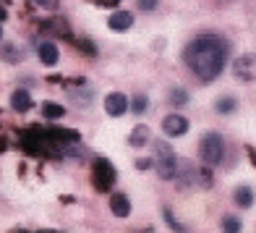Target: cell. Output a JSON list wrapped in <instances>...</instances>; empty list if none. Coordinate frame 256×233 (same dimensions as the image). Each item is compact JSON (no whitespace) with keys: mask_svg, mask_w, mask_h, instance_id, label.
<instances>
[{"mask_svg":"<svg viewBox=\"0 0 256 233\" xmlns=\"http://www.w3.org/2000/svg\"><path fill=\"white\" fill-rule=\"evenodd\" d=\"M183 61L202 81H214L228 63V42L214 37V34H202L194 42L186 45Z\"/></svg>","mask_w":256,"mask_h":233,"instance_id":"1","label":"cell"},{"mask_svg":"<svg viewBox=\"0 0 256 233\" xmlns=\"http://www.w3.org/2000/svg\"><path fill=\"white\" fill-rule=\"evenodd\" d=\"M154 168L160 173L162 181H172L178 176V157H176V149H172L165 139H160V142H154Z\"/></svg>","mask_w":256,"mask_h":233,"instance_id":"2","label":"cell"},{"mask_svg":"<svg viewBox=\"0 0 256 233\" xmlns=\"http://www.w3.org/2000/svg\"><path fill=\"white\" fill-rule=\"evenodd\" d=\"M199 155L204 160V165H220L222 157H225V139H222V134H217V131L202 134Z\"/></svg>","mask_w":256,"mask_h":233,"instance_id":"3","label":"cell"},{"mask_svg":"<svg viewBox=\"0 0 256 233\" xmlns=\"http://www.w3.org/2000/svg\"><path fill=\"white\" fill-rule=\"evenodd\" d=\"M115 178H118V173L110 165V160H97L94 162V186L100 191H108L115 183Z\"/></svg>","mask_w":256,"mask_h":233,"instance_id":"4","label":"cell"},{"mask_svg":"<svg viewBox=\"0 0 256 233\" xmlns=\"http://www.w3.org/2000/svg\"><path fill=\"white\" fill-rule=\"evenodd\" d=\"M128 110V97L123 92H110L108 97H104V113L112 115V118H120V115Z\"/></svg>","mask_w":256,"mask_h":233,"instance_id":"5","label":"cell"},{"mask_svg":"<svg viewBox=\"0 0 256 233\" xmlns=\"http://www.w3.org/2000/svg\"><path fill=\"white\" fill-rule=\"evenodd\" d=\"M232 71H236V76L243 79V81L256 79V55H240V58H236Z\"/></svg>","mask_w":256,"mask_h":233,"instance_id":"6","label":"cell"},{"mask_svg":"<svg viewBox=\"0 0 256 233\" xmlns=\"http://www.w3.org/2000/svg\"><path fill=\"white\" fill-rule=\"evenodd\" d=\"M162 131H165L168 136H183L186 131H188V121L178 113L165 115V118H162Z\"/></svg>","mask_w":256,"mask_h":233,"instance_id":"7","label":"cell"},{"mask_svg":"<svg viewBox=\"0 0 256 233\" xmlns=\"http://www.w3.org/2000/svg\"><path fill=\"white\" fill-rule=\"evenodd\" d=\"M108 27L112 32H126L134 27V14H128V11H115V14H110L108 19Z\"/></svg>","mask_w":256,"mask_h":233,"instance_id":"8","label":"cell"},{"mask_svg":"<svg viewBox=\"0 0 256 233\" xmlns=\"http://www.w3.org/2000/svg\"><path fill=\"white\" fill-rule=\"evenodd\" d=\"M110 209L115 217H128L131 215V199L126 194H112L110 196Z\"/></svg>","mask_w":256,"mask_h":233,"instance_id":"9","label":"cell"},{"mask_svg":"<svg viewBox=\"0 0 256 233\" xmlns=\"http://www.w3.org/2000/svg\"><path fill=\"white\" fill-rule=\"evenodd\" d=\"M149 139H152L149 126L138 123V126H134V131L128 134V144H131V147H144V144H149Z\"/></svg>","mask_w":256,"mask_h":233,"instance_id":"10","label":"cell"},{"mask_svg":"<svg viewBox=\"0 0 256 233\" xmlns=\"http://www.w3.org/2000/svg\"><path fill=\"white\" fill-rule=\"evenodd\" d=\"M32 95L26 89H16L14 95H10V108L14 110H18V113H26V110H32Z\"/></svg>","mask_w":256,"mask_h":233,"instance_id":"11","label":"cell"},{"mask_svg":"<svg viewBox=\"0 0 256 233\" xmlns=\"http://www.w3.org/2000/svg\"><path fill=\"white\" fill-rule=\"evenodd\" d=\"M37 53H40V61L44 66H55L58 58H60V53H58V48H55V42H40Z\"/></svg>","mask_w":256,"mask_h":233,"instance_id":"12","label":"cell"},{"mask_svg":"<svg viewBox=\"0 0 256 233\" xmlns=\"http://www.w3.org/2000/svg\"><path fill=\"white\" fill-rule=\"evenodd\" d=\"M254 199H256V194H254L251 186H238V189L232 191V202L238 207H254Z\"/></svg>","mask_w":256,"mask_h":233,"instance_id":"13","label":"cell"},{"mask_svg":"<svg viewBox=\"0 0 256 233\" xmlns=\"http://www.w3.org/2000/svg\"><path fill=\"white\" fill-rule=\"evenodd\" d=\"M42 115H44V118H50V121H58V118H63V115H66V108H63V105H55V102H44L42 105Z\"/></svg>","mask_w":256,"mask_h":233,"instance_id":"14","label":"cell"},{"mask_svg":"<svg viewBox=\"0 0 256 233\" xmlns=\"http://www.w3.org/2000/svg\"><path fill=\"white\" fill-rule=\"evenodd\" d=\"M238 108V102H236V97H220L217 102H214V110L217 113H222V115H228V113H232Z\"/></svg>","mask_w":256,"mask_h":233,"instance_id":"15","label":"cell"},{"mask_svg":"<svg viewBox=\"0 0 256 233\" xmlns=\"http://www.w3.org/2000/svg\"><path fill=\"white\" fill-rule=\"evenodd\" d=\"M146 108H149V100H146V95H136V97H134V102H131V110H134V115H144V113H146Z\"/></svg>","mask_w":256,"mask_h":233,"instance_id":"16","label":"cell"},{"mask_svg":"<svg viewBox=\"0 0 256 233\" xmlns=\"http://www.w3.org/2000/svg\"><path fill=\"white\" fill-rule=\"evenodd\" d=\"M222 228H225V233H238L240 230V220L236 215H225L222 217Z\"/></svg>","mask_w":256,"mask_h":233,"instance_id":"17","label":"cell"},{"mask_svg":"<svg viewBox=\"0 0 256 233\" xmlns=\"http://www.w3.org/2000/svg\"><path fill=\"white\" fill-rule=\"evenodd\" d=\"M170 102H172V105H178V108H180V105H186V102H188V92H186V89H180V87H176V89L170 92Z\"/></svg>","mask_w":256,"mask_h":233,"instance_id":"18","label":"cell"},{"mask_svg":"<svg viewBox=\"0 0 256 233\" xmlns=\"http://www.w3.org/2000/svg\"><path fill=\"white\" fill-rule=\"evenodd\" d=\"M162 215H165V220H168V225L172 228V230H176V233H183V225L178 223V220H176V215H172V209H162Z\"/></svg>","mask_w":256,"mask_h":233,"instance_id":"19","label":"cell"},{"mask_svg":"<svg viewBox=\"0 0 256 233\" xmlns=\"http://www.w3.org/2000/svg\"><path fill=\"white\" fill-rule=\"evenodd\" d=\"M32 3L44 8V11H58V0H32Z\"/></svg>","mask_w":256,"mask_h":233,"instance_id":"20","label":"cell"},{"mask_svg":"<svg viewBox=\"0 0 256 233\" xmlns=\"http://www.w3.org/2000/svg\"><path fill=\"white\" fill-rule=\"evenodd\" d=\"M136 168H138V170H149V168H154V162L149 160V157H138V160H136Z\"/></svg>","mask_w":256,"mask_h":233,"instance_id":"21","label":"cell"},{"mask_svg":"<svg viewBox=\"0 0 256 233\" xmlns=\"http://www.w3.org/2000/svg\"><path fill=\"white\" fill-rule=\"evenodd\" d=\"M138 8H142V11H154L157 0H138Z\"/></svg>","mask_w":256,"mask_h":233,"instance_id":"22","label":"cell"},{"mask_svg":"<svg viewBox=\"0 0 256 233\" xmlns=\"http://www.w3.org/2000/svg\"><path fill=\"white\" fill-rule=\"evenodd\" d=\"M0 40H3V27H0Z\"/></svg>","mask_w":256,"mask_h":233,"instance_id":"23","label":"cell"}]
</instances>
